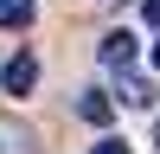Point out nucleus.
Returning a JSON list of instances; mask_svg holds the SVG:
<instances>
[{
    "label": "nucleus",
    "instance_id": "f257e3e1",
    "mask_svg": "<svg viewBox=\"0 0 160 154\" xmlns=\"http://www.w3.org/2000/svg\"><path fill=\"white\" fill-rule=\"evenodd\" d=\"M0 84H7V96H32V84H38V58H32V51H19V58L0 71Z\"/></svg>",
    "mask_w": 160,
    "mask_h": 154
},
{
    "label": "nucleus",
    "instance_id": "f03ea898",
    "mask_svg": "<svg viewBox=\"0 0 160 154\" xmlns=\"http://www.w3.org/2000/svg\"><path fill=\"white\" fill-rule=\"evenodd\" d=\"M102 64L128 71V64H135V38H128V32H109V38H102Z\"/></svg>",
    "mask_w": 160,
    "mask_h": 154
},
{
    "label": "nucleus",
    "instance_id": "7ed1b4c3",
    "mask_svg": "<svg viewBox=\"0 0 160 154\" xmlns=\"http://www.w3.org/2000/svg\"><path fill=\"white\" fill-rule=\"evenodd\" d=\"M77 116H83V122H96V128H109V122H115V103L102 96V90H90V96L77 103Z\"/></svg>",
    "mask_w": 160,
    "mask_h": 154
},
{
    "label": "nucleus",
    "instance_id": "20e7f679",
    "mask_svg": "<svg viewBox=\"0 0 160 154\" xmlns=\"http://www.w3.org/2000/svg\"><path fill=\"white\" fill-rule=\"evenodd\" d=\"M32 13H38V0H0V26H7V32L32 26Z\"/></svg>",
    "mask_w": 160,
    "mask_h": 154
},
{
    "label": "nucleus",
    "instance_id": "39448f33",
    "mask_svg": "<svg viewBox=\"0 0 160 154\" xmlns=\"http://www.w3.org/2000/svg\"><path fill=\"white\" fill-rule=\"evenodd\" d=\"M122 103H128V109H148V103H154V84H148V77H122Z\"/></svg>",
    "mask_w": 160,
    "mask_h": 154
},
{
    "label": "nucleus",
    "instance_id": "423d86ee",
    "mask_svg": "<svg viewBox=\"0 0 160 154\" xmlns=\"http://www.w3.org/2000/svg\"><path fill=\"white\" fill-rule=\"evenodd\" d=\"M96 154H128V141H115V135H102V141H96Z\"/></svg>",
    "mask_w": 160,
    "mask_h": 154
},
{
    "label": "nucleus",
    "instance_id": "0eeeda50",
    "mask_svg": "<svg viewBox=\"0 0 160 154\" xmlns=\"http://www.w3.org/2000/svg\"><path fill=\"white\" fill-rule=\"evenodd\" d=\"M141 13H148V26H160V0H141Z\"/></svg>",
    "mask_w": 160,
    "mask_h": 154
},
{
    "label": "nucleus",
    "instance_id": "6e6552de",
    "mask_svg": "<svg viewBox=\"0 0 160 154\" xmlns=\"http://www.w3.org/2000/svg\"><path fill=\"white\" fill-rule=\"evenodd\" d=\"M7 148H13V135H0V154H7Z\"/></svg>",
    "mask_w": 160,
    "mask_h": 154
},
{
    "label": "nucleus",
    "instance_id": "1a4fd4ad",
    "mask_svg": "<svg viewBox=\"0 0 160 154\" xmlns=\"http://www.w3.org/2000/svg\"><path fill=\"white\" fill-rule=\"evenodd\" d=\"M154 148H160V122H154Z\"/></svg>",
    "mask_w": 160,
    "mask_h": 154
},
{
    "label": "nucleus",
    "instance_id": "9d476101",
    "mask_svg": "<svg viewBox=\"0 0 160 154\" xmlns=\"http://www.w3.org/2000/svg\"><path fill=\"white\" fill-rule=\"evenodd\" d=\"M154 64H160V45H154Z\"/></svg>",
    "mask_w": 160,
    "mask_h": 154
}]
</instances>
